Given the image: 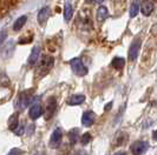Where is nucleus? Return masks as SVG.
Instances as JSON below:
<instances>
[{
	"instance_id": "nucleus-9",
	"label": "nucleus",
	"mask_w": 157,
	"mask_h": 155,
	"mask_svg": "<svg viewBox=\"0 0 157 155\" xmlns=\"http://www.w3.org/2000/svg\"><path fill=\"white\" fill-rule=\"evenodd\" d=\"M29 114H30V117H31L32 120H37V119L40 117L41 114H43V108H41V106H40L39 103H34L31 108H30Z\"/></svg>"
},
{
	"instance_id": "nucleus-4",
	"label": "nucleus",
	"mask_w": 157,
	"mask_h": 155,
	"mask_svg": "<svg viewBox=\"0 0 157 155\" xmlns=\"http://www.w3.org/2000/svg\"><path fill=\"white\" fill-rule=\"evenodd\" d=\"M140 48H141V41L140 40H136L134 44L131 45L130 49H129V53H128V58L130 61H135L138 56L140 53Z\"/></svg>"
},
{
	"instance_id": "nucleus-3",
	"label": "nucleus",
	"mask_w": 157,
	"mask_h": 155,
	"mask_svg": "<svg viewBox=\"0 0 157 155\" xmlns=\"http://www.w3.org/2000/svg\"><path fill=\"white\" fill-rule=\"evenodd\" d=\"M62 138H63V133L60 128H56L53 133L51 134V138H50V146L52 148H56L59 146V143L62 142Z\"/></svg>"
},
{
	"instance_id": "nucleus-16",
	"label": "nucleus",
	"mask_w": 157,
	"mask_h": 155,
	"mask_svg": "<svg viewBox=\"0 0 157 155\" xmlns=\"http://www.w3.org/2000/svg\"><path fill=\"white\" fill-rule=\"evenodd\" d=\"M109 16V11L105 6H99L97 9V19L98 21H104Z\"/></svg>"
},
{
	"instance_id": "nucleus-13",
	"label": "nucleus",
	"mask_w": 157,
	"mask_h": 155,
	"mask_svg": "<svg viewBox=\"0 0 157 155\" xmlns=\"http://www.w3.org/2000/svg\"><path fill=\"white\" fill-rule=\"evenodd\" d=\"M141 11V1L140 0H134L130 5V18H135Z\"/></svg>"
},
{
	"instance_id": "nucleus-11",
	"label": "nucleus",
	"mask_w": 157,
	"mask_h": 155,
	"mask_svg": "<svg viewBox=\"0 0 157 155\" xmlns=\"http://www.w3.org/2000/svg\"><path fill=\"white\" fill-rule=\"evenodd\" d=\"M48 16H50V7H47V6L43 7L38 13V23L40 25H44L47 21Z\"/></svg>"
},
{
	"instance_id": "nucleus-15",
	"label": "nucleus",
	"mask_w": 157,
	"mask_h": 155,
	"mask_svg": "<svg viewBox=\"0 0 157 155\" xmlns=\"http://www.w3.org/2000/svg\"><path fill=\"white\" fill-rule=\"evenodd\" d=\"M64 19H65V21L66 23H69L71 20V18L73 16V8H72V5L69 4V2H66L65 4V6H64Z\"/></svg>"
},
{
	"instance_id": "nucleus-5",
	"label": "nucleus",
	"mask_w": 157,
	"mask_h": 155,
	"mask_svg": "<svg viewBox=\"0 0 157 155\" xmlns=\"http://www.w3.org/2000/svg\"><path fill=\"white\" fill-rule=\"evenodd\" d=\"M39 68L44 70V73H46L47 70H50L53 65V58L50 55H44L39 59Z\"/></svg>"
},
{
	"instance_id": "nucleus-8",
	"label": "nucleus",
	"mask_w": 157,
	"mask_h": 155,
	"mask_svg": "<svg viewBox=\"0 0 157 155\" xmlns=\"http://www.w3.org/2000/svg\"><path fill=\"white\" fill-rule=\"evenodd\" d=\"M141 11H142V14L145 16H150L151 13H152V11H154V4L149 1V0H144V1H142L141 4Z\"/></svg>"
},
{
	"instance_id": "nucleus-2",
	"label": "nucleus",
	"mask_w": 157,
	"mask_h": 155,
	"mask_svg": "<svg viewBox=\"0 0 157 155\" xmlns=\"http://www.w3.org/2000/svg\"><path fill=\"white\" fill-rule=\"evenodd\" d=\"M131 153L134 155H142L147 152L148 149V143L145 141H135L134 143L130 146Z\"/></svg>"
},
{
	"instance_id": "nucleus-1",
	"label": "nucleus",
	"mask_w": 157,
	"mask_h": 155,
	"mask_svg": "<svg viewBox=\"0 0 157 155\" xmlns=\"http://www.w3.org/2000/svg\"><path fill=\"white\" fill-rule=\"evenodd\" d=\"M71 68L73 70V73L78 77H84L87 74V68L86 66L83 63L80 58H73L70 61Z\"/></svg>"
},
{
	"instance_id": "nucleus-21",
	"label": "nucleus",
	"mask_w": 157,
	"mask_h": 155,
	"mask_svg": "<svg viewBox=\"0 0 157 155\" xmlns=\"http://www.w3.org/2000/svg\"><path fill=\"white\" fill-rule=\"evenodd\" d=\"M20 153H21L20 149H18V148H12V149L8 152L7 155H20Z\"/></svg>"
},
{
	"instance_id": "nucleus-12",
	"label": "nucleus",
	"mask_w": 157,
	"mask_h": 155,
	"mask_svg": "<svg viewBox=\"0 0 157 155\" xmlns=\"http://www.w3.org/2000/svg\"><path fill=\"white\" fill-rule=\"evenodd\" d=\"M85 95H83V94H77V95H73V96H71L69 101H67V103L70 105V106H78V105H82L84 101H85Z\"/></svg>"
},
{
	"instance_id": "nucleus-19",
	"label": "nucleus",
	"mask_w": 157,
	"mask_h": 155,
	"mask_svg": "<svg viewBox=\"0 0 157 155\" xmlns=\"http://www.w3.org/2000/svg\"><path fill=\"white\" fill-rule=\"evenodd\" d=\"M69 139H70L71 143L75 145L79 139V129L78 128H73L69 132Z\"/></svg>"
},
{
	"instance_id": "nucleus-30",
	"label": "nucleus",
	"mask_w": 157,
	"mask_h": 155,
	"mask_svg": "<svg viewBox=\"0 0 157 155\" xmlns=\"http://www.w3.org/2000/svg\"><path fill=\"white\" fill-rule=\"evenodd\" d=\"M156 1H157V0H156Z\"/></svg>"
},
{
	"instance_id": "nucleus-22",
	"label": "nucleus",
	"mask_w": 157,
	"mask_h": 155,
	"mask_svg": "<svg viewBox=\"0 0 157 155\" xmlns=\"http://www.w3.org/2000/svg\"><path fill=\"white\" fill-rule=\"evenodd\" d=\"M17 135H23L24 133V126H18V128H17L16 131H14Z\"/></svg>"
},
{
	"instance_id": "nucleus-29",
	"label": "nucleus",
	"mask_w": 157,
	"mask_h": 155,
	"mask_svg": "<svg viewBox=\"0 0 157 155\" xmlns=\"http://www.w3.org/2000/svg\"><path fill=\"white\" fill-rule=\"evenodd\" d=\"M97 1H98V2H103V1H104V0H97Z\"/></svg>"
},
{
	"instance_id": "nucleus-25",
	"label": "nucleus",
	"mask_w": 157,
	"mask_h": 155,
	"mask_svg": "<svg viewBox=\"0 0 157 155\" xmlns=\"http://www.w3.org/2000/svg\"><path fill=\"white\" fill-rule=\"evenodd\" d=\"M152 138H154V140H156L157 141V129L154 132V134H152Z\"/></svg>"
},
{
	"instance_id": "nucleus-27",
	"label": "nucleus",
	"mask_w": 157,
	"mask_h": 155,
	"mask_svg": "<svg viewBox=\"0 0 157 155\" xmlns=\"http://www.w3.org/2000/svg\"><path fill=\"white\" fill-rule=\"evenodd\" d=\"M76 155H87V154H86V153H84V152H78Z\"/></svg>"
},
{
	"instance_id": "nucleus-18",
	"label": "nucleus",
	"mask_w": 157,
	"mask_h": 155,
	"mask_svg": "<svg viewBox=\"0 0 157 155\" xmlns=\"http://www.w3.org/2000/svg\"><path fill=\"white\" fill-rule=\"evenodd\" d=\"M112 67L113 68H116V70H122L123 67H124V65H125V60L123 59V58H113V60H112Z\"/></svg>"
},
{
	"instance_id": "nucleus-23",
	"label": "nucleus",
	"mask_w": 157,
	"mask_h": 155,
	"mask_svg": "<svg viewBox=\"0 0 157 155\" xmlns=\"http://www.w3.org/2000/svg\"><path fill=\"white\" fill-rule=\"evenodd\" d=\"M111 107H112V102H109V103L104 107V110H105V112H109V110L111 109Z\"/></svg>"
},
{
	"instance_id": "nucleus-24",
	"label": "nucleus",
	"mask_w": 157,
	"mask_h": 155,
	"mask_svg": "<svg viewBox=\"0 0 157 155\" xmlns=\"http://www.w3.org/2000/svg\"><path fill=\"white\" fill-rule=\"evenodd\" d=\"M5 38H6V33H5V31H2V32H1V40H0V41H1V44L4 42Z\"/></svg>"
},
{
	"instance_id": "nucleus-26",
	"label": "nucleus",
	"mask_w": 157,
	"mask_h": 155,
	"mask_svg": "<svg viewBox=\"0 0 157 155\" xmlns=\"http://www.w3.org/2000/svg\"><path fill=\"white\" fill-rule=\"evenodd\" d=\"M115 155H126L125 152H118V153H116Z\"/></svg>"
},
{
	"instance_id": "nucleus-10",
	"label": "nucleus",
	"mask_w": 157,
	"mask_h": 155,
	"mask_svg": "<svg viewBox=\"0 0 157 155\" xmlns=\"http://www.w3.org/2000/svg\"><path fill=\"white\" fill-rule=\"evenodd\" d=\"M39 56H40V47L34 46L32 48L31 54L29 56V63H30V65H34L36 62H38Z\"/></svg>"
},
{
	"instance_id": "nucleus-20",
	"label": "nucleus",
	"mask_w": 157,
	"mask_h": 155,
	"mask_svg": "<svg viewBox=\"0 0 157 155\" xmlns=\"http://www.w3.org/2000/svg\"><path fill=\"white\" fill-rule=\"evenodd\" d=\"M92 140V136H91V134L90 133H85L83 136H82V145H87L90 141Z\"/></svg>"
},
{
	"instance_id": "nucleus-14",
	"label": "nucleus",
	"mask_w": 157,
	"mask_h": 155,
	"mask_svg": "<svg viewBox=\"0 0 157 155\" xmlns=\"http://www.w3.org/2000/svg\"><path fill=\"white\" fill-rule=\"evenodd\" d=\"M18 126H19V115H18V113H14L8 119V128L14 132L18 128Z\"/></svg>"
},
{
	"instance_id": "nucleus-28",
	"label": "nucleus",
	"mask_w": 157,
	"mask_h": 155,
	"mask_svg": "<svg viewBox=\"0 0 157 155\" xmlns=\"http://www.w3.org/2000/svg\"><path fill=\"white\" fill-rule=\"evenodd\" d=\"M87 2H94V0H86Z\"/></svg>"
},
{
	"instance_id": "nucleus-6",
	"label": "nucleus",
	"mask_w": 157,
	"mask_h": 155,
	"mask_svg": "<svg viewBox=\"0 0 157 155\" xmlns=\"http://www.w3.org/2000/svg\"><path fill=\"white\" fill-rule=\"evenodd\" d=\"M94 121H96V114L92 110H86L82 116V124L85 127L92 126L94 124Z\"/></svg>"
},
{
	"instance_id": "nucleus-17",
	"label": "nucleus",
	"mask_w": 157,
	"mask_h": 155,
	"mask_svg": "<svg viewBox=\"0 0 157 155\" xmlns=\"http://www.w3.org/2000/svg\"><path fill=\"white\" fill-rule=\"evenodd\" d=\"M26 20H27V16H19V18L16 20V23H13V30H14V31H19V30H21V28H23V26L26 23Z\"/></svg>"
},
{
	"instance_id": "nucleus-7",
	"label": "nucleus",
	"mask_w": 157,
	"mask_h": 155,
	"mask_svg": "<svg viewBox=\"0 0 157 155\" xmlns=\"http://www.w3.org/2000/svg\"><path fill=\"white\" fill-rule=\"evenodd\" d=\"M56 110H57V100H56V98H50L48 101H47V106H46V120L47 119H51L53 114L56 113Z\"/></svg>"
}]
</instances>
